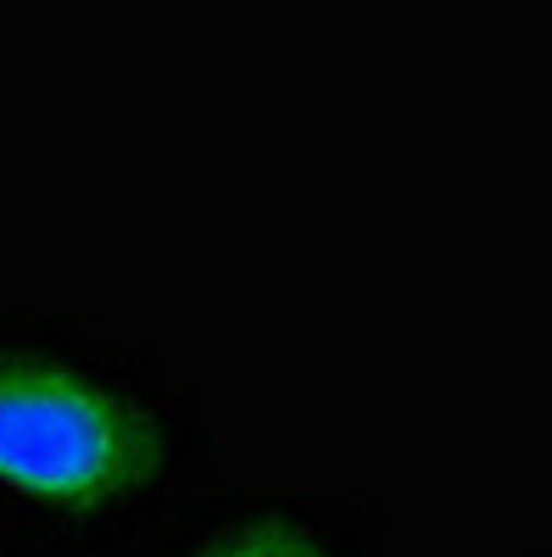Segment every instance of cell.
<instances>
[{"label":"cell","instance_id":"6da1fadb","mask_svg":"<svg viewBox=\"0 0 552 557\" xmlns=\"http://www.w3.org/2000/svg\"><path fill=\"white\" fill-rule=\"evenodd\" d=\"M168 462L162 412L73 357L0 346V491L57 513L146 496Z\"/></svg>","mask_w":552,"mask_h":557},{"label":"cell","instance_id":"7a4b0ae2","mask_svg":"<svg viewBox=\"0 0 552 557\" xmlns=\"http://www.w3.org/2000/svg\"><path fill=\"white\" fill-rule=\"evenodd\" d=\"M196 557H341L330 546V535L307 524V519H291V513H252V519H235L229 530H218Z\"/></svg>","mask_w":552,"mask_h":557}]
</instances>
